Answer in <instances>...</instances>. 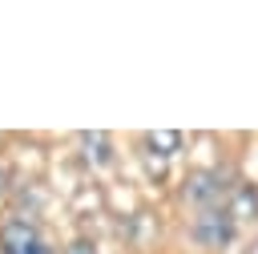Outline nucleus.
Instances as JSON below:
<instances>
[{
	"label": "nucleus",
	"instance_id": "nucleus-1",
	"mask_svg": "<svg viewBox=\"0 0 258 254\" xmlns=\"http://www.w3.org/2000/svg\"><path fill=\"white\" fill-rule=\"evenodd\" d=\"M189 238L198 242V246H206V250H222V246H230V238H234V218H230V210H202L198 218H194V226H189Z\"/></svg>",
	"mask_w": 258,
	"mask_h": 254
},
{
	"label": "nucleus",
	"instance_id": "nucleus-2",
	"mask_svg": "<svg viewBox=\"0 0 258 254\" xmlns=\"http://www.w3.org/2000/svg\"><path fill=\"white\" fill-rule=\"evenodd\" d=\"M181 198H185L189 206H198V210H218L222 198H226V177H222L218 169H194V173L185 177Z\"/></svg>",
	"mask_w": 258,
	"mask_h": 254
},
{
	"label": "nucleus",
	"instance_id": "nucleus-3",
	"mask_svg": "<svg viewBox=\"0 0 258 254\" xmlns=\"http://www.w3.org/2000/svg\"><path fill=\"white\" fill-rule=\"evenodd\" d=\"M0 254H52V250L40 242V234H36L32 222L12 218V222L0 226Z\"/></svg>",
	"mask_w": 258,
	"mask_h": 254
},
{
	"label": "nucleus",
	"instance_id": "nucleus-4",
	"mask_svg": "<svg viewBox=\"0 0 258 254\" xmlns=\"http://www.w3.org/2000/svg\"><path fill=\"white\" fill-rule=\"evenodd\" d=\"M145 149H153V153L161 149V157H169L181 149V133H173V129L169 133H145Z\"/></svg>",
	"mask_w": 258,
	"mask_h": 254
},
{
	"label": "nucleus",
	"instance_id": "nucleus-5",
	"mask_svg": "<svg viewBox=\"0 0 258 254\" xmlns=\"http://www.w3.org/2000/svg\"><path fill=\"white\" fill-rule=\"evenodd\" d=\"M81 141H85V149H89V161H109V153H105V149H109V137H105V133H85Z\"/></svg>",
	"mask_w": 258,
	"mask_h": 254
}]
</instances>
